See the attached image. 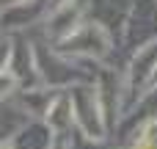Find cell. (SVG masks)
Instances as JSON below:
<instances>
[{
	"label": "cell",
	"instance_id": "6da1fadb",
	"mask_svg": "<svg viewBox=\"0 0 157 149\" xmlns=\"http://www.w3.org/2000/svg\"><path fill=\"white\" fill-rule=\"evenodd\" d=\"M66 47L75 50V53H86V55H102L108 50V33L102 28L97 30L94 25H88V28L72 33L69 41H66Z\"/></svg>",
	"mask_w": 157,
	"mask_h": 149
},
{
	"label": "cell",
	"instance_id": "7a4b0ae2",
	"mask_svg": "<svg viewBox=\"0 0 157 149\" xmlns=\"http://www.w3.org/2000/svg\"><path fill=\"white\" fill-rule=\"evenodd\" d=\"M66 108H69V102H66V100H58V102L52 105V113L47 116V122H50V127H52V130H63V127L72 122V113H66Z\"/></svg>",
	"mask_w": 157,
	"mask_h": 149
},
{
	"label": "cell",
	"instance_id": "3957f363",
	"mask_svg": "<svg viewBox=\"0 0 157 149\" xmlns=\"http://www.w3.org/2000/svg\"><path fill=\"white\" fill-rule=\"evenodd\" d=\"M17 86H19V77H17V72H11V69H0V97H8L11 91H17Z\"/></svg>",
	"mask_w": 157,
	"mask_h": 149
},
{
	"label": "cell",
	"instance_id": "277c9868",
	"mask_svg": "<svg viewBox=\"0 0 157 149\" xmlns=\"http://www.w3.org/2000/svg\"><path fill=\"white\" fill-rule=\"evenodd\" d=\"M61 3H69V0H55V3H52V6H61Z\"/></svg>",
	"mask_w": 157,
	"mask_h": 149
},
{
	"label": "cell",
	"instance_id": "5b68a950",
	"mask_svg": "<svg viewBox=\"0 0 157 149\" xmlns=\"http://www.w3.org/2000/svg\"><path fill=\"white\" fill-rule=\"evenodd\" d=\"M52 149H66V147H63V144H55V147H52Z\"/></svg>",
	"mask_w": 157,
	"mask_h": 149
},
{
	"label": "cell",
	"instance_id": "8992f818",
	"mask_svg": "<svg viewBox=\"0 0 157 149\" xmlns=\"http://www.w3.org/2000/svg\"><path fill=\"white\" fill-rule=\"evenodd\" d=\"M0 149H11V147H8V144H0Z\"/></svg>",
	"mask_w": 157,
	"mask_h": 149
}]
</instances>
